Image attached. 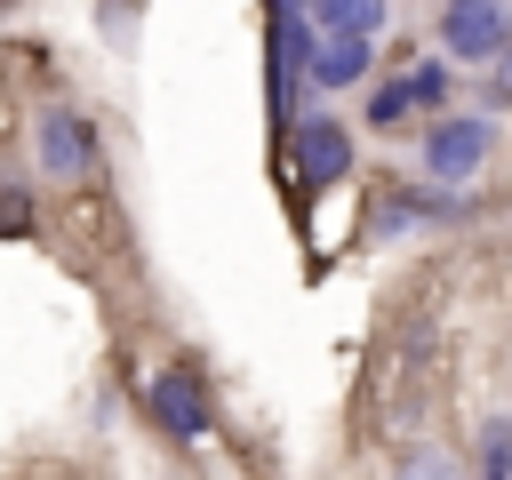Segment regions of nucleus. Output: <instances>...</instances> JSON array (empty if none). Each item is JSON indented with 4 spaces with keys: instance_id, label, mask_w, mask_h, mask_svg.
<instances>
[{
    "instance_id": "obj_1",
    "label": "nucleus",
    "mask_w": 512,
    "mask_h": 480,
    "mask_svg": "<svg viewBox=\"0 0 512 480\" xmlns=\"http://www.w3.org/2000/svg\"><path fill=\"white\" fill-rule=\"evenodd\" d=\"M288 176H296V200L312 208L320 192H336V184H352V128L336 120V112H296V128H288Z\"/></svg>"
},
{
    "instance_id": "obj_2",
    "label": "nucleus",
    "mask_w": 512,
    "mask_h": 480,
    "mask_svg": "<svg viewBox=\"0 0 512 480\" xmlns=\"http://www.w3.org/2000/svg\"><path fill=\"white\" fill-rule=\"evenodd\" d=\"M144 416L160 424V440H176V448H200V440L216 432L208 376H200L192 360H160V368L144 376Z\"/></svg>"
},
{
    "instance_id": "obj_3",
    "label": "nucleus",
    "mask_w": 512,
    "mask_h": 480,
    "mask_svg": "<svg viewBox=\"0 0 512 480\" xmlns=\"http://www.w3.org/2000/svg\"><path fill=\"white\" fill-rule=\"evenodd\" d=\"M488 152H496V120H488V112H440V120L416 136V160H424L432 192H456V184H472Z\"/></svg>"
},
{
    "instance_id": "obj_4",
    "label": "nucleus",
    "mask_w": 512,
    "mask_h": 480,
    "mask_svg": "<svg viewBox=\"0 0 512 480\" xmlns=\"http://www.w3.org/2000/svg\"><path fill=\"white\" fill-rule=\"evenodd\" d=\"M96 120H80L72 104H48V112H32V168L48 176V184H88L96 176Z\"/></svg>"
},
{
    "instance_id": "obj_5",
    "label": "nucleus",
    "mask_w": 512,
    "mask_h": 480,
    "mask_svg": "<svg viewBox=\"0 0 512 480\" xmlns=\"http://www.w3.org/2000/svg\"><path fill=\"white\" fill-rule=\"evenodd\" d=\"M440 48H448L456 64H496V56H512V8H504V0H456V8L440 16Z\"/></svg>"
},
{
    "instance_id": "obj_6",
    "label": "nucleus",
    "mask_w": 512,
    "mask_h": 480,
    "mask_svg": "<svg viewBox=\"0 0 512 480\" xmlns=\"http://www.w3.org/2000/svg\"><path fill=\"white\" fill-rule=\"evenodd\" d=\"M368 64H376V40H360V32H312V88H352V80H368Z\"/></svg>"
},
{
    "instance_id": "obj_7",
    "label": "nucleus",
    "mask_w": 512,
    "mask_h": 480,
    "mask_svg": "<svg viewBox=\"0 0 512 480\" xmlns=\"http://www.w3.org/2000/svg\"><path fill=\"white\" fill-rule=\"evenodd\" d=\"M384 8H392V0H304L312 32H360V40L384 32Z\"/></svg>"
},
{
    "instance_id": "obj_8",
    "label": "nucleus",
    "mask_w": 512,
    "mask_h": 480,
    "mask_svg": "<svg viewBox=\"0 0 512 480\" xmlns=\"http://www.w3.org/2000/svg\"><path fill=\"white\" fill-rule=\"evenodd\" d=\"M416 112H424V104H416V80H408V72H400V80H384V88L368 96V128H376V136H400Z\"/></svg>"
},
{
    "instance_id": "obj_9",
    "label": "nucleus",
    "mask_w": 512,
    "mask_h": 480,
    "mask_svg": "<svg viewBox=\"0 0 512 480\" xmlns=\"http://www.w3.org/2000/svg\"><path fill=\"white\" fill-rule=\"evenodd\" d=\"M480 480H512V416L480 424Z\"/></svg>"
},
{
    "instance_id": "obj_10",
    "label": "nucleus",
    "mask_w": 512,
    "mask_h": 480,
    "mask_svg": "<svg viewBox=\"0 0 512 480\" xmlns=\"http://www.w3.org/2000/svg\"><path fill=\"white\" fill-rule=\"evenodd\" d=\"M408 80H416V104H424V112H440V96H448V64H440V56H424V64H408Z\"/></svg>"
},
{
    "instance_id": "obj_11",
    "label": "nucleus",
    "mask_w": 512,
    "mask_h": 480,
    "mask_svg": "<svg viewBox=\"0 0 512 480\" xmlns=\"http://www.w3.org/2000/svg\"><path fill=\"white\" fill-rule=\"evenodd\" d=\"M24 224H32V200H16L8 176H0V232H24Z\"/></svg>"
},
{
    "instance_id": "obj_12",
    "label": "nucleus",
    "mask_w": 512,
    "mask_h": 480,
    "mask_svg": "<svg viewBox=\"0 0 512 480\" xmlns=\"http://www.w3.org/2000/svg\"><path fill=\"white\" fill-rule=\"evenodd\" d=\"M488 72H496V80H488V104H512V56H496Z\"/></svg>"
},
{
    "instance_id": "obj_13",
    "label": "nucleus",
    "mask_w": 512,
    "mask_h": 480,
    "mask_svg": "<svg viewBox=\"0 0 512 480\" xmlns=\"http://www.w3.org/2000/svg\"><path fill=\"white\" fill-rule=\"evenodd\" d=\"M448 8H456V0H448Z\"/></svg>"
}]
</instances>
